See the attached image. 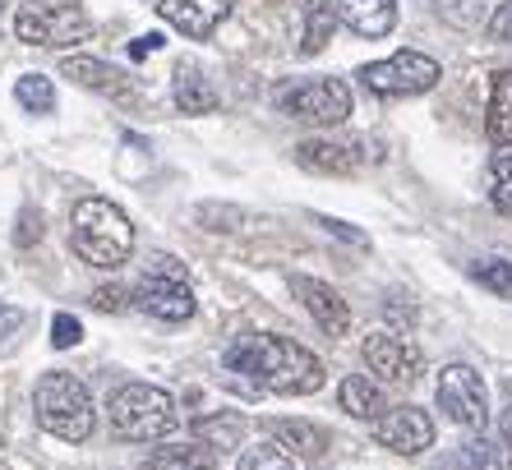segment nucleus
Here are the masks:
<instances>
[{
	"label": "nucleus",
	"instance_id": "nucleus-20",
	"mask_svg": "<svg viewBox=\"0 0 512 470\" xmlns=\"http://www.w3.org/2000/svg\"><path fill=\"white\" fill-rule=\"evenodd\" d=\"M143 470H217V452L203 443H180V447H157L148 452Z\"/></svg>",
	"mask_w": 512,
	"mask_h": 470
},
{
	"label": "nucleus",
	"instance_id": "nucleus-7",
	"mask_svg": "<svg viewBox=\"0 0 512 470\" xmlns=\"http://www.w3.org/2000/svg\"><path fill=\"white\" fill-rule=\"evenodd\" d=\"M439 60L425 56V51H397L388 60H374L360 70V83L379 97H416V93H429L439 83Z\"/></svg>",
	"mask_w": 512,
	"mask_h": 470
},
{
	"label": "nucleus",
	"instance_id": "nucleus-34",
	"mask_svg": "<svg viewBox=\"0 0 512 470\" xmlns=\"http://www.w3.org/2000/svg\"><path fill=\"white\" fill-rule=\"evenodd\" d=\"M162 47V33H148V37H134V47H130V56L139 60V56H148V51H157Z\"/></svg>",
	"mask_w": 512,
	"mask_h": 470
},
{
	"label": "nucleus",
	"instance_id": "nucleus-25",
	"mask_svg": "<svg viewBox=\"0 0 512 470\" xmlns=\"http://www.w3.org/2000/svg\"><path fill=\"white\" fill-rule=\"evenodd\" d=\"M60 74H65V79H74V83H84V88H93V93H111V88H116V79H120L116 70H107V65H102V60H93V56H65V60H60Z\"/></svg>",
	"mask_w": 512,
	"mask_h": 470
},
{
	"label": "nucleus",
	"instance_id": "nucleus-6",
	"mask_svg": "<svg viewBox=\"0 0 512 470\" xmlns=\"http://www.w3.org/2000/svg\"><path fill=\"white\" fill-rule=\"evenodd\" d=\"M277 111L305 125H342L351 116V88L342 79H296L277 88Z\"/></svg>",
	"mask_w": 512,
	"mask_h": 470
},
{
	"label": "nucleus",
	"instance_id": "nucleus-11",
	"mask_svg": "<svg viewBox=\"0 0 512 470\" xmlns=\"http://www.w3.org/2000/svg\"><path fill=\"white\" fill-rule=\"evenodd\" d=\"M365 365L393 388H411L420 378V351L397 332H370L365 337Z\"/></svg>",
	"mask_w": 512,
	"mask_h": 470
},
{
	"label": "nucleus",
	"instance_id": "nucleus-2",
	"mask_svg": "<svg viewBox=\"0 0 512 470\" xmlns=\"http://www.w3.org/2000/svg\"><path fill=\"white\" fill-rule=\"evenodd\" d=\"M70 245L88 268L116 272L134 254V226L111 199H79L70 212Z\"/></svg>",
	"mask_w": 512,
	"mask_h": 470
},
{
	"label": "nucleus",
	"instance_id": "nucleus-3",
	"mask_svg": "<svg viewBox=\"0 0 512 470\" xmlns=\"http://www.w3.org/2000/svg\"><path fill=\"white\" fill-rule=\"evenodd\" d=\"M33 406H37V424H42L51 438H60V443H84V438H93V424H97L93 397H88L84 383L74 374H65V369H51V374L37 378Z\"/></svg>",
	"mask_w": 512,
	"mask_h": 470
},
{
	"label": "nucleus",
	"instance_id": "nucleus-24",
	"mask_svg": "<svg viewBox=\"0 0 512 470\" xmlns=\"http://www.w3.org/2000/svg\"><path fill=\"white\" fill-rule=\"evenodd\" d=\"M240 434H245V420H240V415H208V420L194 424V443L213 447V452L240 447Z\"/></svg>",
	"mask_w": 512,
	"mask_h": 470
},
{
	"label": "nucleus",
	"instance_id": "nucleus-30",
	"mask_svg": "<svg viewBox=\"0 0 512 470\" xmlns=\"http://www.w3.org/2000/svg\"><path fill=\"white\" fill-rule=\"evenodd\" d=\"M480 0H443L439 5V14L448 19V24H457V28H471L480 19V10H476Z\"/></svg>",
	"mask_w": 512,
	"mask_h": 470
},
{
	"label": "nucleus",
	"instance_id": "nucleus-21",
	"mask_svg": "<svg viewBox=\"0 0 512 470\" xmlns=\"http://www.w3.org/2000/svg\"><path fill=\"white\" fill-rule=\"evenodd\" d=\"M337 28V5L333 0H305V33H300V51L305 56H319L328 42H333Z\"/></svg>",
	"mask_w": 512,
	"mask_h": 470
},
{
	"label": "nucleus",
	"instance_id": "nucleus-35",
	"mask_svg": "<svg viewBox=\"0 0 512 470\" xmlns=\"http://www.w3.org/2000/svg\"><path fill=\"white\" fill-rule=\"evenodd\" d=\"M323 226H328V231H337V235H342V240H356V245H365V235H360V231H351V226H346V222H328V217H323Z\"/></svg>",
	"mask_w": 512,
	"mask_h": 470
},
{
	"label": "nucleus",
	"instance_id": "nucleus-26",
	"mask_svg": "<svg viewBox=\"0 0 512 470\" xmlns=\"http://www.w3.org/2000/svg\"><path fill=\"white\" fill-rule=\"evenodd\" d=\"M14 97H19V106H24V111H33V116L56 111V88H51L47 74H24V79L14 83Z\"/></svg>",
	"mask_w": 512,
	"mask_h": 470
},
{
	"label": "nucleus",
	"instance_id": "nucleus-23",
	"mask_svg": "<svg viewBox=\"0 0 512 470\" xmlns=\"http://www.w3.org/2000/svg\"><path fill=\"white\" fill-rule=\"evenodd\" d=\"M485 189H489V203H494V212L512 217V148H499V153L489 157Z\"/></svg>",
	"mask_w": 512,
	"mask_h": 470
},
{
	"label": "nucleus",
	"instance_id": "nucleus-15",
	"mask_svg": "<svg viewBox=\"0 0 512 470\" xmlns=\"http://www.w3.org/2000/svg\"><path fill=\"white\" fill-rule=\"evenodd\" d=\"M296 162L314 176H351L360 166V153L351 143H333V139H305L296 148Z\"/></svg>",
	"mask_w": 512,
	"mask_h": 470
},
{
	"label": "nucleus",
	"instance_id": "nucleus-19",
	"mask_svg": "<svg viewBox=\"0 0 512 470\" xmlns=\"http://www.w3.org/2000/svg\"><path fill=\"white\" fill-rule=\"evenodd\" d=\"M337 401H342L346 415H356V420H379L383 411H388V401H383V388L379 383H370V378H342V388H337Z\"/></svg>",
	"mask_w": 512,
	"mask_h": 470
},
{
	"label": "nucleus",
	"instance_id": "nucleus-1",
	"mask_svg": "<svg viewBox=\"0 0 512 470\" xmlns=\"http://www.w3.org/2000/svg\"><path fill=\"white\" fill-rule=\"evenodd\" d=\"M227 369L245 374L254 388L277 392V397H310L323 388V360L314 351H305L291 337H273V332H254L240 337L227 351Z\"/></svg>",
	"mask_w": 512,
	"mask_h": 470
},
{
	"label": "nucleus",
	"instance_id": "nucleus-22",
	"mask_svg": "<svg viewBox=\"0 0 512 470\" xmlns=\"http://www.w3.org/2000/svg\"><path fill=\"white\" fill-rule=\"evenodd\" d=\"M462 470H512V447L503 438H471L462 447Z\"/></svg>",
	"mask_w": 512,
	"mask_h": 470
},
{
	"label": "nucleus",
	"instance_id": "nucleus-17",
	"mask_svg": "<svg viewBox=\"0 0 512 470\" xmlns=\"http://www.w3.org/2000/svg\"><path fill=\"white\" fill-rule=\"evenodd\" d=\"M485 134L494 148H512V74L499 70L485 106Z\"/></svg>",
	"mask_w": 512,
	"mask_h": 470
},
{
	"label": "nucleus",
	"instance_id": "nucleus-27",
	"mask_svg": "<svg viewBox=\"0 0 512 470\" xmlns=\"http://www.w3.org/2000/svg\"><path fill=\"white\" fill-rule=\"evenodd\" d=\"M471 277H476L485 291H494V295H512V263H503V259L471 263Z\"/></svg>",
	"mask_w": 512,
	"mask_h": 470
},
{
	"label": "nucleus",
	"instance_id": "nucleus-36",
	"mask_svg": "<svg viewBox=\"0 0 512 470\" xmlns=\"http://www.w3.org/2000/svg\"><path fill=\"white\" fill-rule=\"evenodd\" d=\"M499 434H503V443L512 447V406H508V411H503V420H499Z\"/></svg>",
	"mask_w": 512,
	"mask_h": 470
},
{
	"label": "nucleus",
	"instance_id": "nucleus-31",
	"mask_svg": "<svg viewBox=\"0 0 512 470\" xmlns=\"http://www.w3.org/2000/svg\"><path fill=\"white\" fill-rule=\"evenodd\" d=\"M93 305L102 309V314H120V309H130V291H125V286H97Z\"/></svg>",
	"mask_w": 512,
	"mask_h": 470
},
{
	"label": "nucleus",
	"instance_id": "nucleus-16",
	"mask_svg": "<svg viewBox=\"0 0 512 470\" xmlns=\"http://www.w3.org/2000/svg\"><path fill=\"white\" fill-rule=\"evenodd\" d=\"M268 434H273V443L282 447L286 457H291V452H296V457H323V452H328V429H319V424H310V420H273Z\"/></svg>",
	"mask_w": 512,
	"mask_h": 470
},
{
	"label": "nucleus",
	"instance_id": "nucleus-4",
	"mask_svg": "<svg viewBox=\"0 0 512 470\" xmlns=\"http://www.w3.org/2000/svg\"><path fill=\"white\" fill-rule=\"evenodd\" d=\"M14 33L28 47L65 51L74 42H88L93 19H88V10L79 0H24L19 14H14Z\"/></svg>",
	"mask_w": 512,
	"mask_h": 470
},
{
	"label": "nucleus",
	"instance_id": "nucleus-28",
	"mask_svg": "<svg viewBox=\"0 0 512 470\" xmlns=\"http://www.w3.org/2000/svg\"><path fill=\"white\" fill-rule=\"evenodd\" d=\"M236 470H296V461L286 457L277 443H263V447H250V452L240 457Z\"/></svg>",
	"mask_w": 512,
	"mask_h": 470
},
{
	"label": "nucleus",
	"instance_id": "nucleus-32",
	"mask_svg": "<svg viewBox=\"0 0 512 470\" xmlns=\"http://www.w3.org/2000/svg\"><path fill=\"white\" fill-rule=\"evenodd\" d=\"M489 37L494 42H512V0H503L499 10L489 14Z\"/></svg>",
	"mask_w": 512,
	"mask_h": 470
},
{
	"label": "nucleus",
	"instance_id": "nucleus-5",
	"mask_svg": "<svg viewBox=\"0 0 512 470\" xmlns=\"http://www.w3.org/2000/svg\"><path fill=\"white\" fill-rule=\"evenodd\" d=\"M176 401L171 392L148 388V383H125V388L111 397V429H116L125 443H153V438L171 434L176 429Z\"/></svg>",
	"mask_w": 512,
	"mask_h": 470
},
{
	"label": "nucleus",
	"instance_id": "nucleus-8",
	"mask_svg": "<svg viewBox=\"0 0 512 470\" xmlns=\"http://www.w3.org/2000/svg\"><path fill=\"white\" fill-rule=\"evenodd\" d=\"M439 411L457 424V429H471V434H485L489 424V392H485V378L476 374L471 365H448L439 374Z\"/></svg>",
	"mask_w": 512,
	"mask_h": 470
},
{
	"label": "nucleus",
	"instance_id": "nucleus-13",
	"mask_svg": "<svg viewBox=\"0 0 512 470\" xmlns=\"http://www.w3.org/2000/svg\"><path fill=\"white\" fill-rule=\"evenodd\" d=\"M157 14L190 42H208L217 33V24L231 14V0H162Z\"/></svg>",
	"mask_w": 512,
	"mask_h": 470
},
{
	"label": "nucleus",
	"instance_id": "nucleus-10",
	"mask_svg": "<svg viewBox=\"0 0 512 470\" xmlns=\"http://www.w3.org/2000/svg\"><path fill=\"white\" fill-rule=\"evenodd\" d=\"M374 438L397 457H420L425 447H434V420L420 406H388L374 420Z\"/></svg>",
	"mask_w": 512,
	"mask_h": 470
},
{
	"label": "nucleus",
	"instance_id": "nucleus-12",
	"mask_svg": "<svg viewBox=\"0 0 512 470\" xmlns=\"http://www.w3.org/2000/svg\"><path fill=\"white\" fill-rule=\"evenodd\" d=\"M291 291H296V300L310 309V318L328 337H346L351 332V305L328 282H319V277H291Z\"/></svg>",
	"mask_w": 512,
	"mask_h": 470
},
{
	"label": "nucleus",
	"instance_id": "nucleus-14",
	"mask_svg": "<svg viewBox=\"0 0 512 470\" xmlns=\"http://www.w3.org/2000/svg\"><path fill=\"white\" fill-rule=\"evenodd\" d=\"M337 24L356 37H388L397 28V0H333Z\"/></svg>",
	"mask_w": 512,
	"mask_h": 470
},
{
	"label": "nucleus",
	"instance_id": "nucleus-29",
	"mask_svg": "<svg viewBox=\"0 0 512 470\" xmlns=\"http://www.w3.org/2000/svg\"><path fill=\"white\" fill-rule=\"evenodd\" d=\"M79 341H84L79 318H74V314H56V323H51V346H56V351H70V346H79Z\"/></svg>",
	"mask_w": 512,
	"mask_h": 470
},
{
	"label": "nucleus",
	"instance_id": "nucleus-9",
	"mask_svg": "<svg viewBox=\"0 0 512 470\" xmlns=\"http://www.w3.org/2000/svg\"><path fill=\"white\" fill-rule=\"evenodd\" d=\"M139 309L162 323H185L194 314V291L185 282V268L176 259H157V268L139 282Z\"/></svg>",
	"mask_w": 512,
	"mask_h": 470
},
{
	"label": "nucleus",
	"instance_id": "nucleus-33",
	"mask_svg": "<svg viewBox=\"0 0 512 470\" xmlns=\"http://www.w3.org/2000/svg\"><path fill=\"white\" fill-rule=\"evenodd\" d=\"M33 235L42 240V212L28 208L24 217H19V235H14V240H19V245H33Z\"/></svg>",
	"mask_w": 512,
	"mask_h": 470
},
{
	"label": "nucleus",
	"instance_id": "nucleus-18",
	"mask_svg": "<svg viewBox=\"0 0 512 470\" xmlns=\"http://www.w3.org/2000/svg\"><path fill=\"white\" fill-rule=\"evenodd\" d=\"M217 88L208 79H203L194 65H180L176 70V106L185 111V116H213L217 111Z\"/></svg>",
	"mask_w": 512,
	"mask_h": 470
}]
</instances>
